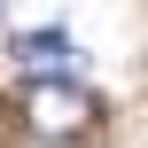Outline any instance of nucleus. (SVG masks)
Returning a JSON list of instances; mask_svg holds the SVG:
<instances>
[{"label":"nucleus","instance_id":"f257e3e1","mask_svg":"<svg viewBox=\"0 0 148 148\" xmlns=\"http://www.w3.org/2000/svg\"><path fill=\"white\" fill-rule=\"evenodd\" d=\"M16 117H23V133H31V140H86V133H94V117H101V101H94L86 86H70L62 70H39V78H23Z\"/></svg>","mask_w":148,"mask_h":148},{"label":"nucleus","instance_id":"f03ea898","mask_svg":"<svg viewBox=\"0 0 148 148\" xmlns=\"http://www.w3.org/2000/svg\"><path fill=\"white\" fill-rule=\"evenodd\" d=\"M8 55H16V62H23L31 78H39V70H70V62H78V47H70L62 31H23V39L8 47Z\"/></svg>","mask_w":148,"mask_h":148},{"label":"nucleus","instance_id":"7ed1b4c3","mask_svg":"<svg viewBox=\"0 0 148 148\" xmlns=\"http://www.w3.org/2000/svg\"><path fill=\"white\" fill-rule=\"evenodd\" d=\"M0 8H8V0H0Z\"/></svg>","mask_w":148,"mask_h":148}]
</instances>
